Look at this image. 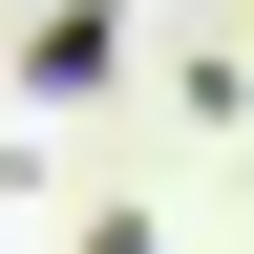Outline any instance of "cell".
I'll list each match as a JSON object with an SVG mask.
<instances>
[{
    "label": "cell",
    "instance_id": "1",
    "mask_svg": "<svg viewBox=\"0 0 254 254\" xmlns=\"http://www.w3.org/2000/svg\"><path fill=\"white\" fill-rule=\"evenodd\" d=\"M21 85H43V106L127 85V21H106V0H43V21H21Z\"/></svg>",
    "mask_w": 254,
    "mask_h": 254
}]
</instances>
